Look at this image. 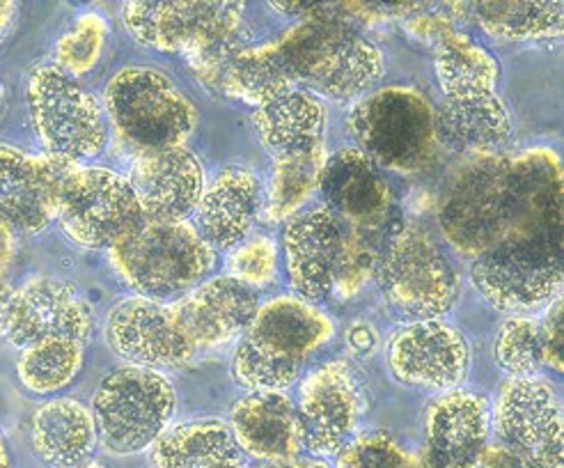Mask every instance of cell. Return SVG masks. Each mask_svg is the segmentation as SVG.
Here are the masks:
<instances>
[{
    "label": "cell",
    "instance_id": "cell-1",
    "mask_svg": "<svg viewBox=\"0 0 564 468\" xmlns=\"http://www.w3.org/2000/svg\"><path fill=\"white\" fill-rule=\"evenodd\" d=\"M335 334L333 319L313 303L282 294L260 308L241 334L232 374L248 393H282Z\"/></svg>",
    "mask_w": 564,
    "mask_h": 468
},
{
    "label": "cell",
    "instance_id": "cell-2",
    "mask_svg": "<svg viewBox=\"0 0 564 468\" xmlns=\"http://www.w3.org/2000/svg\"><path fill=\"white\" fill-rule=\"evenodd\" d=\"M110 264L138 294L175 301L200 285L216 264V251L188 220H148L108 248Z\"/></svg>",
    "mask_w": 564,
    "mask_h": 468
},
{
    "label": "cell",
    "instance_id": "cell-3",
    "mask_svg": "<svg viewBox=\"0 0 564 468\" xmlns=\"http://www.w3.org/2000/svg\"><path fill=\"white\" fill-rule=\"evenodd\" d=\"M470 273L477 292L498 311L521 315L549 306L562 287L557 220L510 232L477 255Z\"/></svg>",
    "mask_w": 564,
    "mask_h": 468
},
{
    "label": "cell",
    "instance_id": "cell-4",
    "mask_svg": "<svg viewBox=\"0 0 564 468\" xmlns=\"http://www.w3.org/2000/svg\"><path fill=\"white\" fill-rule=\"evenodd\" d=\"M296 86L310 95L349 99L370 90L386 72L377 44L335 21H310L278 42Z\"/></svg>",
    "mask_w": 564,
    "mask_h": 468
},
{
    "label": "cell",
    "instance_id": "cell-5",
    "mask_svg": "<svg viewBox=\"0 0 564 468\" xmlns=\"http://www.w3.org/2000/svg\"><path fill=\"white\" fill-rule=\"evenodd\" d=\"M106 113L120 143L135 156L184 148L197 127L191 99L165 74L127 67L110 78Z\"/></svg>",
    "mask_w": 564,
    "mask_h": 468
},
{
    "label": "cell",
    "instance_id": "cell-6",
    "mask_svg": "<svg viewBox=\"0 0 564 468\" xmlns=\"http://www.w3.org/2000/svg\"><path fill=\"white\" fill-rule=\"evenodd\" d=\"M360 152L394 173H417L434 159L436 113L413 88H383L365 97L349 116Z\"/></svg>",
    "mask_w": 564,
    "mask_h": 468
},
{
    "label": "cell",
    "instance_id": "cell-7",
    "mask_svg": "<svg viewBox=\"0 0 564 468\" xmlns=\"http://www.w3.org/2000/svg\"><path fill=\"white\" fill-rule=\"evenodd\" d=\"M175 389L159 370L124 366L110 372L95 393L97 436L112 455L152 448L175 416Z\"/></svg>",
    "mask_w": 564,
    "mask_h": 468
},
{
    "label": "cell",
    "instance_id": "cell-8",
    "mask_svg": "<svg viewBox=\"0 0 564 468\" xmlns=\"http://www.w3.org/2000/svg\"><path fill=\"white\" fill-rule=\"evenodd\" d=\"M489 446L510 468H564L562 409L546 381L512 377L500 385Z\"/></svg>",
    "mask_w": 564,
    "mask_h": 468
},
{
    "label": "cell",
    "instance_id": "cell-9",
    "mask_svg": "<svg viewBox=\"0 0 564 468\" xmlns=\"http://www.w3.org/2000/svg\"><path fill=\"white\" fill-rule=\"evenodd\" d=\"M28 108L44 154L80 163L104 152L108 129L97 97L61 67L33 69Z\"/></svg>",
    "mask_w": 564,
    "mask_h": 468
},
{
    "label": "cell",
    "instance_id": "cell-10",
    "mask_svg": "<svg viewBox=\"0 0 564 468\" xmlns=\"http://www.w3.org/2000/svg\"><path fill=\"white\" fill-rule=\"evenodd\" d=\"M383 294L406 317L438 319L453 308L457 273L430 232L409 226L392 239L381 266Z\"/></svg>",
    "mask_w": 564,
    "mask_h": 468
},
{
    "label": "cell",
    "instance_id": "cell-11",
    "mask_svg": "<svg viewBox=\"0 0 564 468\" xmlns=\"http://www.w3.org/2000/svg\"><path fill=\"white\" fill-rule=\"evenodd\" d=\"M124 25L135 42L156 51H182L186 58L197 51L246 37L243 6L228 0H191V3H148L133 0L124 6Z\"/></svg>",
    "mask_w": 564,
    "mask_h": 468
},
{
    "label": "cell",
    "instance_id": "cell-12",
    "mask_svg": "<svg viewBox=\"0 0 564 468\" xmlns=\"http://www.w3.org/2000/svg\"><path fill=\"white\" fill-rule=\"evenodd\" d=\"M58 220L74 243L110 248L143 220V211L127 177L78 165L65 182Z\"/></svg>",
    "mask_w": 564,
    "mask_h": 468
},
{
    "label": "cell",
    "instance_id": "cell-13",
    "mask_svg": "<svg viewBox=\"0 0 564 468\" xmlns=\"http://www.w3.org/2000/svg\"><path fill=\"white\" fill-rule=\"evenodd\" d=\"M80 163L0 145V224L33 237L58 218L67 177Z\"/></svg>",
    "mask_w": 564,
    "mask_h": 468
},
{
    "label": "cell",
    "instance_id": "cell-14",
    "mask_svg": "<svg viewBox=\"0 0 564 468\" xmlns=\"http://www.w3.org/2000/svg\"><path fill=\"white\" fill-rule=\"evenodd\" d=\"M106 340L129 366L159 372L184 368L195 353L173 306L138 294L110 308Z\"/></svg>",
    "mask_w": 564,
    "mask_h": 468
},
{
    "label": "cell",
    "instance_id": "cell-15",
    "mask_svg": "<svg viewBox=\"0 0 564 468\" xmlns=\"http://www.w3.org/2000/svg\"><path fill=\"white\" fill-rule=\"evenodd\" d=\"M360 413V389L347 363L328 361L301 381L296 418L301 444L313 457L340 453L354 436Z\"/></svg>",
    "mask_w": 564,
    "mask_h": 468
},
{
    "label": "cell",
    "instance_id": "cell-16",
    "mask_svg": "<svg viewBox=\"0 0 564 468\" xmlns=\"http://www.w3.org/2000/svg\"><path fill=\"white\" fill-rule=\"evenodd\" d=\"M466 338L453 324L420 319L388 342V366L402 383L438 393L455 391L468 370Z\"/></svg>",
    "mask_w": 564,
    "mask_h": 468
},
{
    "label": "cell",
    "instance_id": "cell-17",
    "mask_svg": "<svg viewBox=\"0 0 564 468\" xmlns=\"http://www.w3.org/2000/svg\"><path fill=\"white\" fill-rule=\"evenodd\" d=\"M93 326L90 303L65 281L37 275L14 290L8 338L19 349L58 338L86 345Z\"/></svg>",
    "mask_w": 564,
    "mask_h": 468
},
{
    "label": "cell",
    "instance_id": "cell-18",
    "mask_svg": "<svg viewBox=\"0 0 564 468\" xmlns=\"http://www.w3.org/2000/svg\"><path fill=\"white\" fill-rule=\"evenodd\" d=\"M491 434L489 402L470 391L441 393L425 413L417 468H477Z\"/></svg>",
    "mask_w": 564,
    "mask_h": 468
},
{
    "label": "cell",
    "instance_id": "cell-19",
    "mask_svg": "<svg viewBox=\"0 0 564 468\" xmlns=\"http://www.w3.org/2000/svg\"><path fill=\"white\" fill-rule=\"evenodd\" d=\"M282 251L299 298L307 303L326 298L335 290L347 253L340 218L326 207L299 211L282 235Z\"/></svg>",
    "mask_w": 564,
    "mask_h": 468
},
{
    "label": "cell",
    "instance_id": "cell-20",
    "mask_svg": "<svg viewBox=\"0 0 564 468\" xmlns=\"http://www.w3.org/2000/svg\"><path fill=\"white\" fill-rule=\"evenodd\" d=\"M127 179L143 218L163 224H180L195 214L207 186L200 159L186 148L135 156Z\"/></svg>",
    "mask_w": 564,
    "mask_h": 468
},
{
    "label": "cell",
    "instance_id": "cell-21",
    "mask_svg": "<svg viewBox=\"0 0 564 468\" xmlns=\"http://www.w3.org/2000/svg\"><path fill=\"white\" fill-rule=\"evenodd\" d=\"M260 308L258 292L223 273L184 294L175 317L195 349L218 347L241 336Z\"/></svg>",
    "mask_w": 564,
    "mask_h": 468
},
{
    "label": "cell",
    "instance_id": "cell-22",
    "mask_svg": "<svg viewBox=\"0 0 564 468\" xmlns=\"http://www.w3.org/2000/svg\"><path fill=\"white\" fill-rule=\"evenodd\" d=\"M197 232L214 251H232L246 241L262 214V188L252 171L225 168L207 186L200 198Z\"/></svg>",
    "mask_w": 564,
    "mask_h": 468
},
{
    "label": "cell",
    "instance_id": "cell-23",
    "mask_svg": "<svg viewBox=\"0 0 564 468\" xmlns=\"http://www.w3.org/2000/svg\"><path fill=\"white\" fill-rule=\"evenodd\" d=\"M230 432L243 455L258 461L301 457L296 404L285 393H248L230 409Z\"/></svg>",
    "mask_w": 564,
    "mask_h": 468
},
{
    "label": "cell",
    "instance_id": "cell-24",
    "mask_svg": "<svg viewBox=\"0 0 564 468\" xmlns=\"http://www.w3.org/2000/svg\"><path fill=\"white\" fill-rule=\"evenodd\" d=\"M512 135L510 110L496 95L445 97L436 113V138L455 154L489 156Z\"/></svg>",
    "mask_w": 564,
    "mask_h": 468
},
{
    "label": "cell",
    "instance_id": "cell-25",
    "mask_svg": "<svg viewBox=\"0 0 564 468\" xmlns=\"http://www.w3.org/2000/svg\"><path fill=\"white\" fill-rule=\"evenodd\" d=\"M317 188L326 200V209L354 220L381 216L390 196L379 165L356 148L340 150L326 159Z\"/></svg>",
    "mask_w": 564,
    "mask_h": 468
},
{
    "label": "cell",
    "instance_id": "cell-26",
    "mask_svg": "<svg viewBox=\"0 0 564 468\" xmlns=\"http://www.w3.org/2000/svg\"><path fill=\"white\" fill-rule=\"evenodd\" d=\"M97 446L93 411L72 398L51 400L33 416V448L53 468H74L88 461Z\"/></svg>",
    "mask_w": 564,
    "mask_h": 468
},
{
    "label": "cell",
    "instance_id": "cell-27",
    "mask_svg": "<svg viewBox=\"0 0 564 468\" xmlns=\"http://www.w3.org/2000/svg\"><path fill=\"white\" fill-rule=\"evenodd\" d=\"M150 468H246V461L228 425L195 421L161 434Z\"/></svg>",
    "mask_w": 564,
    "mask_h": 468
},
{
    "label": "cell",
    "instance_id": "cell-28",
    "mask_svg": "<svg viewBox=\"0 0 564 468\" xmlns=\"http://www.w3.org/2000/svg\"><path fill=\"white\" fill-rule=\"evenodd\" d=\"M256 127L262 145L278 159L322 145L326 108L307 90H292L258 108Z\"/></svg>",
    "mask_w": 564,
    "mask_h": 468
},
{
    "label": "cell",
    "instance_id": "cell-29",
    "mask_svg": "<svg viewBox=\"0 0 564 468\" xmlns=\"http://www.w3.org/2000/svg\"><path fill=\"white\" fill-rule=\"evenodd\" d=\"M434 65L438 86L449 99L494 95L500 78L494 55L459 28L436 42Z\"/></svg>",
    "mask_w": 564,
    "mask_h": 468
},
{
    "label": "cell",
    "instance_id": "cell-30",
    "mask_svg": "<svg viewBox=\"0 0 564 468\" xmlns=\"http://www.w3.org/2000/svg\"><path fill=\"white\" fill-rule=\"evenodd\" d=\"M326 159L324 143L301 154L278 156L267 191L262 193L264 218L271 224L294 218L317 191Z\"/></svg>",
    "mask_w": 564,
    "mask_h": 468
},
{
    "label": "cell",
    "instance_id": "cell-31",
    "mask_svg": "<svg viewBox=\"0 0 564 468\" xmlns=\"http://www.w3.org/2000/svg\"><path fill=\"white\" fill-rule=\"evenodd\" d=\"M473 19L485 33L502 40H553L562 35L564 8L562 3H473Z\"/></svg>",
    "mask_w": 564,
    "mask_h": 468
},
{
    "label": "cell",
    "instance_id": "cell-32",
    "mask_svg": "<svg viewBox=\"0 0 564 468\" xmlns=\"http://www.w3.org/2000/svg\"><path fill=\"white\" fill-rule=\"evenodd\" d=\"M83 342L44 340L21 349L17 372L28 391L48 395L69 385L83 368Z\"/></svg>",
    "mask_w": 564,
    "mask_h": 468
},
{
    "label": "cell",
    "instance_id": "cell-33",
    "mask_svg": "<svg viewBox=\"0 0 564 468\" xmlns=\"http://www.w3.org/2000/svg\"><path fill=\"white\" fill-rule=\"evenodd\" d=\"M496 363L510 377H534L542 366V342H540V322L514 315L507 319L494 345Z\"/></svg>",
    "mask_w": 564,
    "mask_h": 468
},
{
    "label": "cell",
    "instance_id": "cell-34",
    "mask_svg": "<svg viewBox=\"0 0 564 468\" xmlns=\"http://www.w3.org/2000/svg\"><path fill=\"white\" fill-rule=\"evenodd\" d=\"M108 42V21L97 12H86L55 44V67L69 76H83L97 67Z\"/></svg>",
    "mask_w": 564,
    "mask_h": 468
},
{
    "label": "cell",
    "instance_id": "cell-35",
    "mask_svg": "<svg viewBox=\"0 0 564 468\" xmlns=\"http://www.w3.org/2000/svg\"><path fill=\"white\" fill-rule=\"evenodd\" d=\"M225 271L250 290L267 287L278 271V243L269 235H250L225 258Z\"/></svg>",
    "mask_w": 564,
    "mask_h": 468
},
{
    "label": "cell",
    "instance_id": "cell-36",
    "mask_svg": "<svg viewBox=\"0 0 564 468\" xmlns=\"http://www.w3.org/2000/svg\"><path fill=\"white\" fill-rule=\"evenodd\" d=\"M406 453L390 434L365 432L340 448L335 468H406Z\"/></svg>",
    "mask_w": 564,
    "mask_h": 468
},
{
    "label": "cell",
    "instance_id": "cell-37",
    "mask_svg": "<svg viewBox=\"0 0 564 468\" xmlns=\"http://www.w3.org/2000/svg\"><path fill=\"white\" fill-rule=\"evenodd\" d=\"M562 296L549 303V311L540 322L542 342V366L562 372Z\"/></svg>",
    "mask_w": 564,
    "mask_h": 468
},
{
    "label": "cell",
    "instance_id": "cell-38",
    "mask_svg": "<svg viewBox=\"0 0 564 468\" xmlns=\"http://www.w3.org/2000/svg\"><path fill=\"white\" fill-rule=\"evenodd\" d=\"M409 33L417 40H422L425 44L436 46L438 40H443L447 33L457 31V25L453 21V17H447L443 12H434V14H417L413 21L406 23Z\"/></svg>",
    "mask_w": 564,
    "mask_h": 468
},
{
    "label": "cell",
    "instance_id": "cell-39",
    "mask_svg": "<svg viewBox=\"0 0 564 468\" xmlns=\"http://www.w3.org/2000/svg\"><path fill=\"white\" fill-rule=\"evenodd\" d=\"M12 298H14V287H10L8 283L0 281V338H6V336H8Z\"/></svg>",
    "mask_w": 564,
    "mask_h": 468
},
{
    "label": "cell",
    "instance_id": "cell-40",
    "mask_svg": "<svg viewBox=\"0 0 564 468\" xmlns=\"http://www.w3.org/2000/svg\"><path fill=\"white\" fill-rule=\"evenodd\" d=\"M14 258V235L0 224V275L8 271Z\"/></svg>",
    "mask_w": 564,
    "mask_h": 468
},
{
    "label": "cell",
    "instance_id": "cell-41",
    "mask_svg": "<svg viewBox=\"0 0 564 468\" xmlns=\"http://www.w3.org/2000/svg\"><path fill=\"white\" fill-rule=\"evenodd\" d=\"M256 468H330L324 459L319 457H296V459H290V461H269V464H262V466H256Z\"/></svg>",
    "mask_w": 564,
    "mask_h": 468
},
{
    "label": "cell",
    "instance_id": "cell-42",
    "mask_svg": "<svg viewBox=\"0 0 564 468\" xmlns=\"http://www.w3.org/2000/svg\"><path fill=\"white\" fill-rule=\"evenodd\" d=\"M14 12H17V3H10V0H0V44H3V40L8 37Z\"/></svg>",
    "mask_w": 564,
    "mask_h": 468
},
{
    "label": "cell",
    "instance_id": "cell-43",
    "mask_svg": "<svg viewBox=\"0 0 564 468\" xmlns=\"http://www.w3.org/2000/svg\"><path fill=\"white\" fill-rule=\"evenodd\" d=\"M0 468H12L10 453H8V446H6L3 438H0Z\"/></svg>",
    "mask_w": 564,
    "mask_h": 468
},
{
    "label": "cell",
    "instance_id": "cell-44",
    "mask_svg": "<svg viewBox=\"0 0 564 468\" xmlns=\"http://www.w3.org/2000/svg\"><path fill=\"white\" fill-rule=\"evenodd\" d=\"M74 468H106L101 461H95V459H88V461H83V464H78V466H74Z\"/></svg>",
    "mask_w": 564,
    "mask_h": 468
},
{
    "label": "cell",
    "instance_id": "cell-45",
    "mask_svg": "<svg viewBox=\"0 0 564 468\" xmlns=\"http://www.w3.org/2000/svg\"><path fill=\"white\" fill-rule=\"evenodd\" d=\"M0 101H3V86H0Z\"/></svg>",
    "mask_w": 564,
    "mask_h": 468
}]
</instances>
